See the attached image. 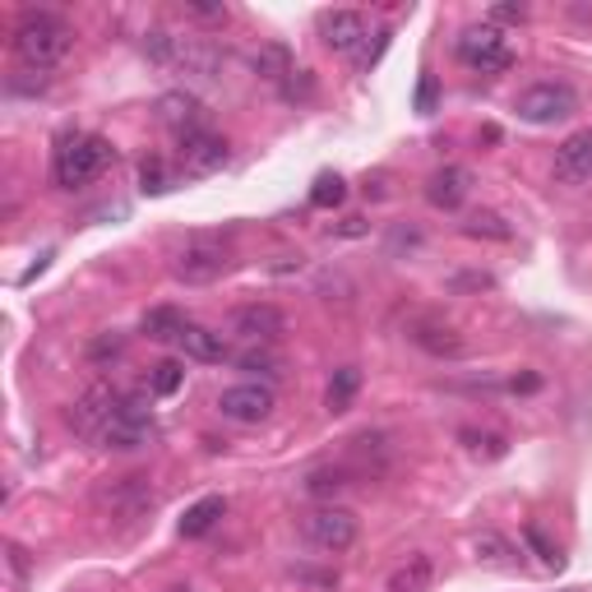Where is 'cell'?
<instances>
[{"label": "cell", "instance_id": "cell-25", "mask_svg": "<svg viewBox=\"0 0 592 592\" xmlns=\"http://www.w3.org/2000/svg\"><path fill=\"white\" fill-rule=\"evenodd\" d=\"M181 384H186V366H181V361H158V366H153L148 389L158 393V399H171V393H177Z\"/></svg>", "mask_w": 592, "mask_h": 592}, {"label": "cell", "instance_id": "cell-5", "mask_svg": "<svg viewBox=\"0 0 592 592\" xmlns=\"http://www.w3.org/2000/svg\"><path fill=\"white\" fill-rule=\"evenodd\" d=\"M153 412H148V403L144 399H135V393H121V403H116V416L107 422V431H102V449H121V454H130V449H144L148 440H153Z\"/></svg>", "mask_w": 592, "mask_h": 592}, {"label": "cell", "instance_id": "cell-9", "mask_svg": "<svg viewBox=\"0 0 592 592\" xmlns=\"http://www.w3.org/2000/svg\"><path fill=\"white\" fill-rule=\"evenodd\" d=\"M217 412L227 416V422H241V426H259V422H269L273 416V389L269 384H232L217 393Z\"/></svg>", "mask_w": 592, "mask_h": 592}, {"label": "cell", "instance_id": "cell-12", "mask_svg": "<svg viewBox=\"0 0 592 592\" xmlns=\"http://www.w3.org/2000/svg\"><path fill=\"white\" fill-rule=\"evenodd\" d=\"M556 181L565 186H583L592 181V130H579L556 148Z\"/></svg>", "mask_w": 592, "mask_h": 592}, {"label": "cell", "instance_id": "cell-33", "mask_svg": "<svg viewBox=\"0 0 592 592\" xmlns=\"http://www.w3.org/2000/svg\"><path fill=\"white\" fill-rule=\"evenodd\" d=\"M121 347H125V343H121L116 334H107V338H98V343L89 347V357H93V361H116V357H121Z\"/></svg>", "mask_w": 592, "mask_h": 592}, {"label": "cell", "instance_id": "cell-34", "mask_svg": "<svg viewBox=\"0 0 592 592\" xmlns=\"http://www.w3.org/2000/svg\"><path fill=\"white\" fill-rule=\"evenodd\" d=\"M186 19H204V24H223L227 5H186Z\"/></svg>", "mask_w": 592, "mask_h": 592}, {"label": "cell", "instance_id": "cell-36", "mask_svg": "<svg viewBox=\"0 0 592 592\" xmlns=\"http://www.w3.org/2000/svg\"><path fill=\"white\" fill-rule=\"evenodd\" d=\"M366 232V223H361V217H347V223L338 227V236H361Z\"/></svg>", "mask_w": 592, "mask_h": 592}, {"label": "cell", "instance_id": "cell-8", "mask_svg": "<svg viewBox=\"0 0 592 592\" xmlns=\"http://www.w3.org/2000/svg\"><path fill=\"white\" fill-rule=\"evenodd\" d=\"M116 403H121V389H112V384H93L70 412H65V416H70V431L98 445V440H102V431H107V422L116 416Z\"/></svg>", "mask_w": 592, "mask_h": 592}, {"label": "cell", "instance_id": "cell-16", "mask_svg": "<svg viewBox=\"0 0 592 592\" xmlns=\"http://www.w3.org/2000/svg\"><path fill=\"white\" fill-rule=\"evenodd\" d=\"M468 190H472V177H468V167H440V171H435V177L426 181V200L435 204V209H458V204H463L468 200Z\"/></svg>", "mask_w": 592, "mask_h": 592}, {"label": "cell", "instance_id": "cell-14", "mask_svg": "<svg viewBox=\"0 0 592 592\" xmlns=\"http://www.w3.org/2000/svg\"><path fill=\"white\" fill-rule=\"evenodd\" d=\"M158 121L167 130H177V139H186V135H194V130H204V107L194 93H181V89L163 93L158 98Z\"/></svg>", "mask_w": 592, "mask_h": 592}, {"label": "cell", "instance_id": "cell-2", "mask_svg": "<svg viewBox=\"0 0 592 592\" xmlns=\"http://www.w3.org/2000/svg\"><path fill=\"white\" fill-rule=\"evenodd\" d=\"M112 158H116V148L102 135H60L56 153H52V181L60 190H83L89 181L102 177Z\"/></svg>", "mask_w": 592, "mask_h": 592}, {"label": "cell", "instance_id": "cell-37", "mask_svg": "<svg viewBox=\"0 0 592 592\" xmlns=\"http://www.w3.org/2000/svg\"><path fill=\"white\" fill-rule=\"evenodd\" d=\"M537 384H541V380H537V376H523V380H514V389H523V393H533V389H537Z\"/></svg>", "mask_w": 592, "mask_h": 592}, {"label": "cell", "instance_id": "cell-18", "mask_svg": "<svg viewBox=\"0 0 592 592\" xmlns=\"http://www.w3.org/2000/svg\"><path fill=\"white\" fill-rule=\"evenodd\" d=\"M431 583H435V560L426 551H412L389 574V592H431Z\"/></svg>", "mask_w": 592, "mask_h": 592}, {"label": "cell", "instance_id": "cell-26", "mask_svg": "<svg viewBox=\"0 0 592 592\" xmlns=\"http://www.w3.org/2000/svg\"><path fill=\"white\" fill-rule=\"evenodd\" d=\"M523 541H528L533 546V556L546 565V569H560L565 565V556H560V546L551 541V537H546L541 528H537V523H528V528H523Z\"/></svg>", "mask_w": 592, "mask_h": 592}, {"label": "cell", "instance_id": "cell-13", "mask_svg": "<svg viewBox=\"0 0 592 592\" xmlns=\"http://www.w3.org/2000/svg\"><path fill=\"white\" fill-rule=\"evenodd\" d=\"M181 163H186V171H194V177H209V171H217L227 163V144L204 125V130H194V135L181 139Z\"/></svg>", "mask_w": 592, "mask_h": 592}, {"label": "cell", "instance_id": "cell-4", "mask_svg": "<svg viewBox=\"0 0 592 592\" xmlns=\"http://www.w3.org/2000/svg\"><path fill=\"white\" fill-rule=\"evenodd\" d=\"M514 112L528 121V125H556V121H569L579 112V93L569 89L565 79H541L533 89H523Z\"/></svg>", "mask_w": 592, "mask_h": 592}, {"label": "cell", "instance_id": "cell-35", "mask_svg": "<svg viewBox=\"0 0 592 592\" xmlns=\"http://www.w3.org/2000/svg\"><path fill=\"white\" fill-rule=\"evenodd\" d=\"M491 19H500V24H523V19H528V10H523V5H495Z\"/></svg>", "mask_w": 592, "mask_h": 592}, {"label": "cell", "instance_id": "cell-7", "mask_svg": "<svg viewBox=\"0 0 592 592\" xmlns=\"http://www.w3.org/2000/svg\"><path fill=\"white\" fill-rule=\"evenodd\" d=\"M458 56H463V65H472V70H481V75H500V70H510V65H514V52L504 47V33L495 24L458 33Z\"/></svg>", "mask_w": 592, "mask_h": 592}, {"label": "cell", "instance_id": "cell-30", "mask_svg": "<svg viewBox=\"0 0 592 592\" xmlns=\"http://www.w3.org/2000/svg\"><path fill=\"white\" fill-rule=\"evenodd\" d=\"M236 366L246 370V376H265V380L278 376V357H269V353H241Z\"/></svg>", "mask_w": 592, "mask_h": 592}, {"label": "cell", "instance_id": "cell-24", "mask_svg": "<svg viewBox=\"0 0 592 592\" xmlns=\"http://www.w3.org/2000/svg\"><path fill=\"white\" fill-rule=\"evenodd\" d=\"M463 236H472V241H510V236H514V227L504 223L500 213L481 209V213H472L468 223H463Z\"/></svg>", "mask_w": 592, "mask_h": 592}, {"label": "cell", "instance_id": "cell-31", "mask_svg": "<svg viewBox=\"0 0 592 592\" xmlns=\"http://www.w3.org/2000/svg\"><path fill=\"white\" fill-rule=\"evenodd\" d=\"M477 556H487L491 565H504L510 546H504V537H495V533H481V537H477Z\"/></svg>", "mask_w": 592, "mask_h": 592}, {"label": "cell", "instance_id": "cell-32", "mask_svg": "<svg viewBox=\"0 0 592 592\" xmlns=\"http://www.w3.org/2000/svg\"><path fill=\"white\" fill-rule=\"evenodd\" d=\"M449 288H454V292H487V288H495V278H491V273H458Z\"/></svg>", "mask_w": 592, "mask_h": 592}, {"label": "cell", "instance_id": "cell-1", "mask_svg": "<svg viewBox=\"0 0 592 592\" xmlns=\"http://www.w3.org/2000/svg\"><path fill=\"white\" fill-rule=\"evenodd\" d=\"M14 56L29 65V70H52V65H60L65 56H70L75 47V29L65 24L60 14L52 10H29L24 19L14 24Z\"/></svg>", "mask_w": 592, "mask_h": 592}, {"label": "cell", "instance_id": "cell-11", "mask_svg": "<svg viewBox=\"0 0 592 592\" xmlns=\"http://www.w3.org/2000/svg\"><path fill=\"white\" fill-rule=\"evenodd\" d=\"M320 37L328 52H357L370 37V24L361 10H324L320 14Z\"/></svg>", "mask_w": 592, "mask_h": 592}, {"label": "cell", "instance_id": "cell-27", "mask_svg": "<svg viewBox=\"0 0 592 592\" xmlns=\"http://www.w3.org/2000/svg\"><path fill=\"white\" fill-rule=\"evenodd\" d=\"M343 194H347V186L338 177H320L315 190H311V204L315 209H334V204H343Z\"/></svg>", "mask_w": 592, "mask_h": 592}, {"label": "cell", "instance_id": "cell-20", "mask_svg": "<svg viewBox=\"0 0 592 592\" xmlns=\"http://www.w3.org/2000/svg\"><path fill=\"white\" fill-rule=\"evenodd\" d=\"M144 334L153 343H177L186 334V315L177 311V305H153V311L144 315Z\"/></svg>", "mask_w": 592, "mask_h": 592}, {"label": "cell", "instance_id": "cell-10", "mask_svg": "<svg viewBox=\"0 0 592 592\" xmlns=\"http://www.w3.org/2000/svg\"><path fill=\"white\" fill-rule=\"evenodd\" d=\"M232 334L246 338V343H273V338L288 334V315H282L278 305H269V301H250V305H241V311L232 315Z\"/></svg>", "mask_w": 592, "mask_h": 592}, {"label": "cell", "instance_id": "cell-28", "mask_svg": "<svg viewBox=\"0 0 592 592\" xmlns=\"http://www.w3.org/2000/svg\"><path fill=\"white\" fill-rule=\"evenodd\" d=\"M139 190H144V194H163V190H171V177H167V167H163L158 158L139 167Z\"/></svg>", "mask_w": 592, "mask_h": 592}, {"label": "cell", "instance_id": "cell-29", "mask_svg": "<svg viewBox=\"0 0 592 592\" xmlns=\"http://www.w3.org/2000/svg\"><path fill=\"white\" fill-rule=\"evenodd\" d=\"M463 440L472 454H487V458H504V435H491V431H463Z\"/></svg>", "mask_w": 592, "mask_h": 592}, {"label": "cell", "instance_id": "cell-17", "mask_svg": "<svg viewBox=\"0 0 592 592\" xmlns=\"http://www.w3.org/2000/svg\"><path fill=\"white\" fill-rule=\"evenodd\" d=\"M177 347H181L190 361H204V366L227 361V343H223V334H213V328H204V324H186V334L177 338Z\"/></svg>", "mask_w": 592, "mask_h": 592}, {"label": "cell", "instance_id": "cell-3", "mask_svg": "<svg viewBox=\"0 0 592 592\" xmlns=\"http://www.w3.org/2000/svg\"><path fill=\"white\" fill-rule=\"evenodd\" d=\"M301 533L311 546H320V551L328 556H343L353 551L357 537H361V518L353 510H343V504H320V510H311L301 518Z\"/></svg>", "mask_w": 592, "mask_h": 592}, {"label": "cell", "instance_id": "cell-6", "mask_svg": "<svg viewBox=\"0 0 592 592\" xmlns=\"http://www.w3.org/2000/svg\"><path fill=\"white\" fill-rule=\"evenodd\" d=\"M223 269H227V246H223V241H213V236L186 241V246L177 250V259H171V273H177L181 282H190V288L223 278Z\"/></svg>", "mask_w": 592, "mask_h": 592}, {"label": "cell", "instance_id": "cell-23", "mask_svg": "<svg viewBox=\"0 0 592 592\" xmlns=\"http://www.w3.org/2000/svg\"><path fill=\"white\" fill-rule=\"evenodd\" d=\"M347 487H353L347 468H315V472H305V481H301V491H305V495H315V500L338 495V491H347Z\"/></svg>", "mask_w": 592, "mask_h": 592}, {"label": "cell", "instance_id": "cell-21", "mask_svg": "<svg viewBox=\"0 0 592 592\" xmlns=\"http://www.w3.org/2000/svg\"><path fill=\"white\" fill-rule=\"evenodd\" d=\"M223 514H227V500H223V495H204L200 504H190V510H186L181 533H186V537H204Z\"/></svg>", "mask_w": 592, "mask_h": 592}, {"label": "cell", "instance_id": "cell-15", "mask_svg": "<svg viewBox=\"0 0 592 592\" xmlns=\"http://www.w3.org/2000/svg\"><path fill=\"white\" fill-rule=\"evenodd\" d=\"M407 338L422 347V353H431V357H463L468 353V343H463V334H458L454 324H440V320H422V324H412L407 328Z\"/></svg>", "mask_w": 592, "mask_h": 592}, {"label": "cell", "instance_id": "cell-19", "mask_svg": "<svg viewBox=\"0 0 592 592\" xmlns=\"http://www.w3.org/2000/svg\"><path fill=\"white\" fill-rule=\"evenodd\" d=\"M102 504H112V510H121V514H144L153 504L148 477H121L112 491H102Z\"/></svg>", "mask_w": 592, "mask_h": 592}, {"label": "cell", "instance_id": "cell-22", "mask_svg": "<svg viewBox=\"0 0 592 592\" xmlns=\"http://www.w3.org/2000/svg\"><path fill=\"white\" fill-rule=\"evenodd\" d=\"M357 389H361V370L357 366L334 370V380H328V389H324V407L328 412H347L353 399H357Z\"/></svg>", "mask_w": 592, "mask_h": 592}]
</instances>
